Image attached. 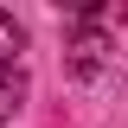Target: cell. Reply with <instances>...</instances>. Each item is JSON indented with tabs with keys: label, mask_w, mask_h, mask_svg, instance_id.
<instances>
[{
	"label": "cell",
	"mask_w": 128,
	"mask_h": 128,
	"mask_svg": "<svg viewBox=\"0 0 128 128\" xmlns=\"http://www.w3.org/2000/svg\"><path fill=\"white\" fill-rule=\"evenodd\" d=\"M19 51H26V26L13 13H0V70H19Z\"/></svg>",
	"instance_id": "6da1fadb"
},
{
	"label": "cell",
	"mask_w": 128,
	"mask_h": 128,
	"mask_svg": "<svg viewBox=\"0 0 128 128\" xmlns=\"http://www.w3.org/2000/svg\"><path fill=\"white\" fill-rule=\"evenodd\" d=\"M19 96H26V77H19V70H0V122H13Z\"/></svg>",
	"instance_id": "7a4b0ae2"
}]
</instances>
